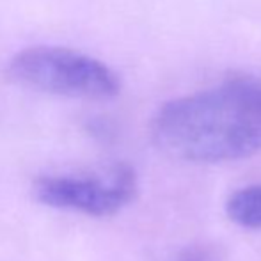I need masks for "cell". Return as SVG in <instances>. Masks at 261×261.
Masks as SVG:
<instances>
[{
    "instance_id": "cell-4",
    "label": "cell",
    "mask_w": 261,
    "mask_h": 261,
    "mask_svg": "<svg viewBox=\"0 0 261 261\" xmlns=\"http://www.w3.org/2000/svg\"><path fill=\"white\" fill-rule=\"evenodd\" d=\"M226 215L237 226L261 231V183L234 190L226 201Z\"/></svg>"
},
{
    "instance_id": "cell-1",
    "label": "cell",
    "mask_w": 261,
    "mask_h": 261,
    "mask_svg": "<svg viewBox=\"0 0 261 261\" xmlns=\"http://www.w3.org/2000/svg\"><path fill=\"white\" fill-rule=\"evenodd\" d=\"M165 155L192 164H224L261 151V76L233 75L165 101L151 119Z\"/></svg>"
},
{
    "instance_id": "cell-5",
    "label": "cell",
    "mask_w": 261,
    "mask_h": 261,
    "mask_svg": "<svg viewBox=\"0 0 261 261\" xmlns=\"http://www.w3.org/2000/svg\"><path fill=\"white\" fill-rule=\"evenodd\" d=\"M217 252L210 245H196V247L185 249L178 261H215Z\"/></svg>"
},
{
    "instance_id": "cell-3",
    "label": "cell",
    "mask_w": 261,
    "mask_h": 261,
    "mask_svg": "<svg viewBox=\"0 0 261 261\" xmlns=\"http://www.w3.org/2000/svg\"><path fill=\"white\" fill-rule=\"evenodd\" d=\"M135 171L119 164L105 176H43L34 183V197L57 210L109 217L121 212L137 196Z\"/></svg>"
},
{
    "instance_id": "cell-2",
    "label": "cell",
    "mask_w": 261,
    "mask_h": 261,
    "mask_svg": "<svg viewBox=\"0 0 261 261\" xmlns=\"http://www.w3.org/2000/svg\"><path fill=\"white\" fill-rule=\"evenodd\" d=\"M13 80L50 94L110 100L121 91V79L110 66L87 54L39 45L18 52L7 64Z\"/></svg>"
}]
</instances>
